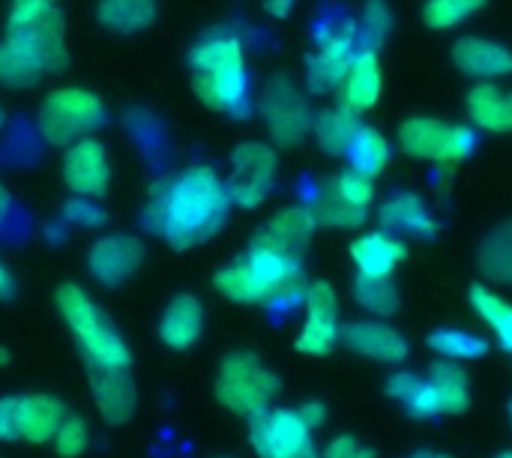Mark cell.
Masks as SVG:
<instances>
[{
    "mask_svg": "<svg viewBox=\"0 0 512 458\" xmlns=\"http://www.w3.org/2000/svg\"><path fill=\"white\" fill-rule=\"evenodd\" d=\"M261 117L270 138L279 147H294L312 132V108L300 87L285 78L273 75L261 90Z\"/></svg>",
    "mask_w": 512,
    "mask_h": 458,
    "instance_id": "12",
    "label": "cell"
},
{
    "mask_svg": "<svg viewBox=\"0 0 512 458\" xmlns=\"http://www.w3.org/2000/svg\"><path fill=\"white\" fill-rule=\"evenodd\" d=\"M249 444L258 458H306L315 450V432L297 408H267L249 420Z\"/></svg>",
    "mask_w": 512,
    "mask_h": 458,
    "instance_id": "11",
    "label": "cell"
},
{
    "mask_svg": "<svg viewBox=\"0 0 512 458\" xmlns=\"http://www.w3.org/2000/svg\"><path fill=\"white\" fill-rule=\"evenodd\" d=\"M6 213H9V192L0 186V225H3V219H6Z\"/></svg>",
    "mask_w": 512,
    "mask_h": 458,
    "instance_id": "46",
    "label": "cell"
},
{
    "mask_svg": "<svg viewBox=\"0 0 512 458\" xmlns=\"http://www.w3.org/2000/svg\"><path fill=\"white\" fill-rule=\"evenodd\" d=\"M45 3H54V0H45Z\"/></svg>",
    "mask_w": 512,
    "mask_h": 458,
    "instance_id": "53",
    "label": "cell"
},
{
    "mask_svg": "<svg viewBox=\"0 0 512 458\" xmlns=\"http://www.w3.org/2000/svg\"><path fill=\"white\" fill-rule=\"evenodd\" d=\"M342 345L372 363L381 366H402L411 357V342L402 330L387 324L384 318H363V321H348L342 327Z\"/></svg>",
    "mask_w": 512,
    "mask_h": 458,
    "instance_id": "15",
    "label": "cell"
},
{
    "mask_svg": "<svg viewBox=\"0 0 512 458\" xmlns=\"http://www.w3.org/2000/svg\"><path fill=\"white\" fill-rule=\"evenodd\" d=\"M87 447H90L87 423H84L78 414H66L63 423H60L57 432H54V450H57V456L78 458L87 453Z\"/></svg>",
    "mask_w": 512,
    "mask_h": 458,
    "instance_id": "39",
    "label": "cell"
},
{
    "mask_svg": "<svg viewBox=\"0 0 512 458\" xmlns=\"http://www.w3.org/2000/svg\"><path fill=\"white\" fill-rule=\"evenodd\" d=\"M105 123V105L81 87L54 90L39 108V132L48 144H75Z\"/></svg>",
    "mask_w": 512,
    "mask_h": 458,
    "instance_id": "9",
    "label": "cell"
},
{
    "mask_svg": "<svg viewBox=\"0 0 512 458\" xmlns=\"http://www.w3.org/2000/svg\"><path fill=\"white\" fill-rule=\"evenodd\" d=\"M141 264H144V246L132 234H108L96 240L87 255V267L93 279L108 288H117L126 279H132Z\"/></svg>",
    "mask_w": 512,
    "mask_h": 458,
    "instance_id": "16",
    "label": "cell"
},
{
    "mask_svg": "<svg viewBox=\"0 0 512 458\" xmlns=\"http://www.w3.org/2000/svg\"><path fill=\"white\" fill-rule=\"evenodd\" d=\"M483 6H486V0H426L423 21L432 30H450V27H459L462 21L474 18Z\"/></svg>",
    "mask_w": 512,
    "mask_h": 458,
    "instance_id": "37",
    "label": "cell"
},
{
    "mask_svg": "<svg viewBox=\"0 0 512 458\" xmlns=\"http://www.w3.org/2000/svg\"><path fill=\"white\" fill-rule=\"evenodd\" d=\"M195 93L216 111L246 114L249 111V69L237 36L207 33L189 51Z\"/></svg>",
    "mask_w": 512,
    "mask_h": 458,
    "instance_id": "4",
    "label": "cell"
},
{
    "mask_svg": "<svg viewBox=\"0 0 512 458\" xmlns=\"http://www.w3.org/2000/svg\"><path fill=\"white\" fill-rule=\"evenodd\" d=\"M66 408L60 399L39 393V396H18V438L30 444H45L54 438L57 426L63 423Z\"/></svg>",
    "mask_w": 512,
    "mask_h": 458,
    "instance_id": "26",
    "label": "cell"
},
{
    "mask_svg": "<svg viewBox=\"0 0 512 458\" xmlns=\"http://www.w3.org/2000/svg\"><path fill=\"white\" fill-rule=\"evenodd\" d=\"M57 309L63 321L69 324L72 336L81 345V354L87 357V366H105V369H129L132 354L123 336L108 324V318L93 306V300L75 288L63 285L57 291Z\"/></svg>",
    "mask_w": 512,
    "mask_h": 458,
    "instance_id": "5",
    "label": "cell"
},
{
    "mask_svg": "<svg viewBox=\"0 0 512 458\" xmlns=\"http://www.w3.org/2000/svg\"><path fill=\"white\" fill-rule=\"evenodd\" d=\"M390 33H393V9L387 6V0H369L357 21L360 48L378 51L390 39Z\"/></svg>",
    "mask_w": 512,
    "mask_h": 458,
    "instance_id": "36",
    "label": "cell"
},
{
    "mask_svg": "<svg viewBox=\"0 0 512 458\" xmlns=\"http://www.w3.org/2000/svg\"><path fill=\"white\" fill-rule=\"evenodd\" d=\"M360 51L357 24L351 18H333L318 30L315 51L306 63V81L312 93H333L342 87L354 54Z\"/></svg>",
    "mask_w": 512,
    "mask_h": 458,
    "instance_id": "10",
    "label": "cell"
},
{
    "mask_svg": "<svg viewBox=\"0 0 512 458\" xmlns=\"http://www.w3.org/2000/svg\"><path fill=\"white\" fill-rule=\"evenodd\" d=\"M306 458H378L369 444L354 435H336L324 450H312Z\"/></svg>",
    "mask_w": 512,
    "mask_h": 458,
    "instance_id": "40",
    "label": "cell"
},
{
    "mask_svg": "<svg viewBox=\"0 0 512 458\" xmlns=\"http://www.w3.org/2000/svg\"><path fill=\"white\" fill-rule=\"evenodd\" d=\"M468 303L474 309V315L486 324V330L492 333V339L498 342L501 351H507L512 357V303L504 300L498 291H492L489 285L477 282L468 288Z\"/></svg>",
    "mask_w": 512,
    "mask_h": 458,
    "instance_id": "27",
    "label": "cell"
},
{
    "mask_svg": "<svg viewBox=\"0 0 512 458\" xmlns=\"http://www.w3.org/2000/svg\"><path fill=\"white\" fill-rule=\"evenodd\" d=\"M15 294V276L9 273V267L0 261V300H12Z\"/></svg>",
    "mask_w": 512,
    "mask_h": 458,
    "instance_id": "44",
    "label": "cell"
},
{
    "mask_svg": "<svg viewBox=\"0 0 512 458\" xmlns=\"http://www.w3.org/2000/svg\"><path fill=\"white\" fill-rule=\"evenodd\" d=\"M330 189L342 201H348V204H354L360 210H369L372 201H375V177H369V174H363L357 168H345L339 177H333L330 180Z\"/></svg>",
    "mask_w": 512,
    "mask_h": 458,
    "instance_id": "38",
    "label": "cell"
},
{
    "mask_svg": "<svg viewBox=\"0 0 512 458\" xmlns=\"http://www.w3.org/2000/svg\"><path fill=\"white\" fill-rule=\"evenodd\" d=\"M429 348L441 357V360H450V363H477L483 360L489 351H492V342L471 333V330H462V327H438L429 333Z\"/></svg>",
    "mask_w": 512,
    "mask_h": 458,
    "instance_id": "28",
    "label": "cell"
},
{
    "mask_svg": "<svg viewBox=\"0 0 512 458\" xmlns=\"http://www.w3.org/2000/svg\"><path fill=\"white\" fill-rule=\"evenodd\" d=\"M357 129H360L357 114L345 111L342 105L339 108H327V111L312 117V135H315L318 147L324 153H330V156H345L351 141H354V135H357Z\"/></svg>",
    "mask_w": 512,
    "mask_h": 458,
    "instance_id": "30",
    "label": "cell"
},
{
    "mask_svg": "<svg viewBox=\"0 0 512 458\" xmlns=\"http://www.w3.org/2000/svg\"><path fill=\"white\" fill-rule=\"evenodd\" d=\"M312 213H315L318 225H327V228H360V225L369 219V210H360V207L342 201V198L330 189V183L315 195Z\"/></svg>",
    "mask_w": 512,
    "mask_h": 458,
    "instance_id": "34",
    "label": "cell"
},
{
    "mask_svg": "<svg viewBox=\"0 0 512 458\" xmlns=\"http://www.w3.org/2000/svg\"><path fill=\"white\" fill-rule=\"evenodd\" d=\"M0 441H18V396L0 399Z\"/></svg>",
    "mask_w": 512,
    "mask_h": 458,
    "instance_id": "42",
    "label": "cell"
},
{
    "mask_svg": "<svg viewBox=\"0 0 512 458\" xmlns=\"http://www.w3.org/2000/svg\"><path fill=\"white\" fill-rule=\"evenodd\" d=\"M453 63L462 75L477 81H495L512 75V51L486 36H462L453 45Z\"/></svg>",
    "mask_w": 512,
    "mask_h": 458,
    "instance_id": "22",
    "label": "cell"
},
{
    "mask_svg": "<svg viewBox=\"0 0 512 458\" xmlns=\"http://www.w3.org/2000/svg\"><path fill=\"white\" fill-rule=\"evenodd\" d=\"M39 63L15 42H0V84L3 87H33L39 81Z\"/></svg>",
    "mask_w": 512,
    "mask_h": 458,
    "instance_id": "35",
    "label": "cell"
},
{
    "mask_svg": "<svg viewBox=\"0 0 512 458\" xmlns=\"http://www.w3.org/2000/svg\"><path fill=\"white\" fill-rule=\"evenodd\" d=\"M384 393L417 423L462 417L474 402L468 369L462 363H450L441 357L423 375L396 366L384 381Z\"/></svg>",
    "mask_w": 512,
    "mask_h": 458,
    "instance_id": "3",
    "label": "cell"
},
{
    "mask_svg": "<svg viewBox=\"0 0 512 458\" xmlns=\"http://www.w3.org/2000/svg\"><path fill=\"white\" fill-rule=\"evenodd\" d=\"M297 411H300V417L306 420V426L312 429V432H318V429H324V423H327V405L324 402H318V399H309V402H303V405H297Z\"/></svg>",
    "mask_w": 512,
    "mask_h": 458,
    "instance_id": "43",
    "label": "cell"
},
{
    "mask_svg": "<svg viewBox=\"0 0 512 458\" xmlns=\"http://www.w3.org/2000/svg\"><path fill=\"white\" fill-rule=\"evenodd\" d=\"M477 270L489 282L512 288V219L486 234L477 249Z\"/></svg>",
    "mask_w": 512,
    "mask_h": 458,
    "instance_id": "29",
    "label": "cell"
},
{
    "mask_svg": "<svg viewBox=\"0 0 512 458\" xmlns=\"http://www.w3.org/2000/svg\"><path fill=\"white\" fill-rule=\"evenodd\" d=\"M0 129H3V108H0Z\"/></svg>",
    "mask_w": 512,
    "mask_h": 458,
    "instance_id": "51",
    "label": "cell"
},
{
    "mask_svg": "<svg viewBox=\"0 0 512 458\" xmlns=\"http://www.w3.org/2000/svg\"><path fill=\"white\" fill-rule=\"evenodd\" d=\"M279 174V156L270 144L246 141L234 150L231 159V177H228V195L231 204L240 207H258L276 186Z\"/></svg>",
    "mask_w": 512,
    "mask_h": 458,
    "instance_id": "14",
    "label": "cell"
},
{
    "mask_svg": "<svg viewBox=\"0 0 512 458\" xmlns=\"http://www.w3.org/2000/svg\"><path fill=\"white\" fill-rule=\"evenodd\" d=\"M63 180L75 195L99 198L111 180V165H108L105 147L90 135L78 138L63 156Z\"/></svg>",
    "mask_w": 512,
    "mask_h": 458,
    "instance_id": "17",
    "label": "cell"
},
{
    "mask_svg": "<svg viewBox=\"0 0 512 458\" xmlns=\"http://www.w3.org/2000/svg\"><path fill=\"white\" fill-rule=\"evenodd\" d=\"M354 300L357 306L369 315V318H393L402 306V297H399V285L390 279H366V276H357L354 279Z\"/></svg>",
    "mask_w": 512,
    "mask_h": 458,
    "instance_id": "33",
    "label": "cell"
},
{
    "mask_svg": "<svg viewBox=\"0 0 512 458\" xmlns=\"http://www.w3.org/2000/svg\"><path fill=\"white\" fill-rule=\"evenodd\" d=\"M6 360H9V354H6V351H3V348H0V366H3V363H6Z\"/></svg>",
    "mask_w": 512,
    "mask_h": 458,
    "instance_id": "49",
    "label": "cell"
},
{
    "mask_svg": "<svg viewBox=\"0 0 512 458\" xmlns=\"http://www.w3.org/2000/svg\"><path fill=\"white\" fill-rule=\"evenodd\" d=\"M345 156L351 159V168H357V171H363L369 177H378L390 165L393 147H390V141H387V135L381 129L360 123V129H357V135H354Z\"/></svg>",
    "mask_w": 512,
    "mask_h": 458,
    "instance_id": "31",
    "label": "cell"
},
{
    "mask_svg": "<svg viewBox=\"0 0 512 458\" xmlns=\"http://www.w3.org/2000/svg\"><path fill=\"white\" fill-rule=\"evenodd\" d=\"M477 147L474 129L444 123L438 117H411L399 126V150L411 159H426L444 168L465 162Z\"/></svg>",
    "mask_w": 512,
    "mask_h": 458,
    "instance_id": "8",
    "label": "cell"
},
{
    "mask_svg": "<svg viewBox=\"0 0 512 458\" xmlns=\"http://www.w3.org/2000/svg\"><path fill=\"white\" fill-rule=\"evenodd\" d=\"M405 258H408L405 240L384 228L366 231L351 243V264H354L357 276H366V279L396 276V270Z\"/></svg>",
    "mask_w": 512,
    "mask_h": 458,
    "instance_id": "18",
    "label": "cell"
},
{
    "mask_svg": "<svg viewBox=\"0 0 512 458\" xmlns=\"http://www.w3.org/2000/svg\"><path fill=\"white\" fill-rule=\"evenodd\" d=\"M231 213L228 186L213 168L195 165L177 177H165L150 189L144 225L174 249H192L216 237Z\"/></svg>",
    "mask_w": 512,
    "mask_h": 458,
    "instance_id": "1",
    "label": "cell"
},
{
    "mask_svg": "<svg viewBox=\"0 0 512 458\" xmlns=\"http://www.w3.org/2000/svg\"><path fill=\"white\" fill-rule=\"evenodd\" d=\"M507 426H510V432H512V399L507 402Z\"/></svg>",
    "mask_w": 512,
    "mask_h": 458,
    "instance_id": "48",
    "label": "cell"
},
{
    "mask_svg": "<svg viewBox=\"0 0 512 458\" xmlns=\"http://www.w3.org/2000/svg\"><path fill=\"white\" fill-rule=\"evenodd\" d=\"M495 458H512V450H507V453H501V456H495Z\"/></svg>",
    "mask_w": 512,
    "mask_h": 458,
    "instance_id": "50",
    "label": "cell"
},
{
    "mask_svg": "<svg viewBox=\"0 0 512 458\" xmlns=\"http://www.w3.org/2000/svg\"><path fill=\"white\" fill-rule=\"evenodd\" d=\"M6 39L24 48L42 72H60L66 66V24L54 3L45 0H15Z\"/></svg>",
    "mask_w": 512,
    "mask_h": 458,
    "instance_id": "6",
    "label": "cell"
},
{
    "mask_svg": "<svg viewBox=\"0 0 512 458\" xmlns=\"http://www.w3.org/2000/svg\"><path fill=\"white\" fill-rule=\"evenodd\" d=\"M342 108L351 114H363L369 108L378 105L381 93H384V72H381V60L378 51L372 48H360L348 66V75L342 81Z\"/></svg>",
    "mask_w": 512,
    "mask_h": 458,
    "instance_id": "23",
    "label": "cell"
},
{
    "mask_svg": "<svg viewBox=\"0 0 512 458\" xmlns=\"http://www.w3.org/2000/svg\"><path fill=\"white\" fill-rule=\"evenodd\" d=\"M315 228H318V219H315L312 207L294 204V207L279 210V213L252 237V240L261 243V246H270V249H276V252L303 258L306 246L312 243Z\"/></svg>",
    "mask_w": 512,
    "mask_h": 458,
    "instance_id": "20",
    "label": "cell"
},
{
    "mask_svg": "<svg viewBox=\"0 0 512 458\" xmlns=\"http://www.w3.org/2000/svg\"><path fill=\"white\" fill-rule=\"evenodd\" d=\"M204 333V306L192 294H180L159 318V339L171 351H189Z\"/></svg>",
    "mask_w": 512,
    "mask_h": 458,
    "instance_id": "24",
    "label": "cell"
},
{
    "mask_svg": "<svg viewBox=\"0 0 512 458\" xmlns=\"http://www.w3.org/2000/svg\"><path fill=\"white\" fill-rule=\"evenodd\" d=\"M279 378L249 351H234L222 360L216 375V399L237 417H258L279 393Z\"/></svg>",
    "mask_w": 512,
    "mask_h": 458,
    "instance_id": "7",
    "label": "cell"
},
{
    "mask_svg": "<svg viewBox=\"0 0 512 458\" xmlns=\"http://www.w3.org/2000/svg\"><path fill=\"white\" fill-rule=\"evenodd\" d=\"M468 117L477 129L510 135L512 132V90L498 87L492 81H477L465 99Z\"/></svg>",
    "mask_w": 512,
    "mask_h": 458,
    "instance_id": "25",
    "label": "cell"
},
{
    "mask_svg": "<svg viewBox=\"0 0 512 458\" xmlns=\"http://www.w3.org/2000/svg\"><path fill=\"white\" fill-rule=\"evenodd\" d=\"M438 458H453V456H444V453H441V456H438Z\"/></svg>",
    "mask_w": 512,
    "mask_h": 458,
    "instance_id": "52",
    "label": "cell"
},
{
    "mask_svg": "<svg viewBox=\"0 0 512 458\" xmlns=\"http://www.w3.org/2000/svg\"><path fill=\"white\" fill-rule=\"evenodd\" d=\"M441 453H432V450H417V453H408L405 458H438Z\"/></svg>",
    "mask_w": 512,
    "mask_h": 458,
    "instance_id": "47",
    "label": "cell"
},
{
    "mask_svg": "<svg viewBox=\"0 0 512 458\" xmlns=\"http://www.w3.org/2000/svg\"><path fill=\"white\" fill-rule=\"evenodd\" d=\"M297 0H264V6H267V12L270 15H276V18H285L288 12H291V6H294Z\"/></svg>",
    "mask_w": 512,
    "mask_h": 458,
    "instance_id": "45",
    "label": "cell"
},
{
    "mask_svg": "<svg viewBox=\"0 0 512 458\" xmlns=\"http://www.w3.org/2000/svg\"><path fill=\"white\" fill-rule=\"evenodd\" d=\"M90 390H93V402L105 423L120 426V423L132 420L138 393H135V381L129 378L126 369L90 366Z\"/></svg>",
    "mask_w": 512,
    "mask_h": 458,
    "instance_id": "21",
    "label": "cell"
},
{
    "mask_svg": "<svg viewBox=\"0 0 512 458\" xmlns=\"http://www.w3.org/2000/svg\"><path fill=\"white\" fill-rule=\"evenodd\" d=\"M303 306L306 318L297 333V351L306 357H327L342 345V312H339V297L333 285L327 282H312L303 291Z\"/></svg>",
    "mask_w": 512,
    "mask_h": 458,
    "instance_id": "13",
    "label": "cell"
},
{
    "mask_svg": "<svg viewBox=\"0 0 512 458\" xmlns=\"http://www.w3.org/2000/svg\"><path fill=\"white\" fill-rule=\"evenodd\" d=\"M96 15L114 33H138L153 24L156 0H99Z\"/></svg>",
    "mask_w": 512,
    "mask_h": 458,
    "instance_id": "32",
    "label": "cell"
},
{
    "mask_svg": "<svg viewBox=\"0 0 512 458\" xmlns=\"http://www.w3.org/2000/svg\"><path fill=\"white\" fill-rule=\"evenodd\" d=\"M378 222L384 231H390L396 237H414V240H435L441 231L429 204L414 192L390 195L378 210Z\"/></svg>",
    "mask_w": 512,
    "mask_h": 458,
    "instance_id": "19",
    "label": "cell"
},
{
    "mask_svg": "<svg viewBox=\"0 0 512 458\" xmlns=\"http://www.w3.org/2000/svg\"><path fill=\"white\" fill-rule=\"evenodd\" d=\"M213 285L222 297L246 306H273V303H294L303 300L306 282L300 258L276 252L261 243H249L246 255L213 276Z\"/></svg>",
    "mask_w": 512,
    "mask_h": 458,
    "instance_id": "2",
    "label": "cell"
},
{
    "mask_svg": "<svg viewBox=\"0 0 512 458\" xmlns=\"http://www.w3.org/2000/svg\"><path fill=\"white\" fill-rule=\"evenodd\" d=\"M63 219H66L69 225H75V228H99V225H105V210H102L96 201L78 195L75 201L66 204Z\"/></svg>",
    "mask_w": 512,
    "mask_h": 458,
    "instance_id": "41",
    "label": "cell"
}]
</instances>
